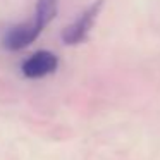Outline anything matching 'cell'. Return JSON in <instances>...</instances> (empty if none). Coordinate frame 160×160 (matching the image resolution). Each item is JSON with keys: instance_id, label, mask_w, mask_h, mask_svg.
<instances>
[{"instance_id": "7a4b0ae2", "label": "cell", "mask_w": 160, "mask_h": 160, "mask_svg": "<svg viewBox=\"0 0 160 160\" xmlns=\"http://www.w3.org/2000/svg\"><path fill=\"white\" fill-rule=\"evenodd\" d=\"M105 0H95L90 7H86L79 14V18L76 21H72L69 26H66L62 33V42L66 45H78L88 36V33L91 31L95 21L98 19L102 9H103Z\"/></svg>"}, {"instance_id": "6da1fadb", "label": "cell", "mask_w": 160, "mask_h": 160, "mask_svg": "<svg viewBox=\"0 0 160 160\" xmlns=\"http://www.w3.org/2000/svg\"><path fill=\"white\" fill-rule=\"evenodd\" d=\"M59 0H38L35 9V16L21 24H14L4 33L2 47L9 52H18L29 47L40 35L43 28L48 26L57 16Z\"/></svg>"}, {"instance_id": "3957f363", "label": "cell", "mask_w": 160, "mask_h": 160, "mask_svg": "<svg viewBox=\"0 0 160 160\" xmlns=\"http://www.w3.org/2000/svg\"><path fill=\"white\" fill-rule=\"evenodd\" d=\"M57 67H59V59L55 53L48 50H38L22 62L21 71L29 79H40L48 74H53Z\"/></svg>"}]
</instances>
